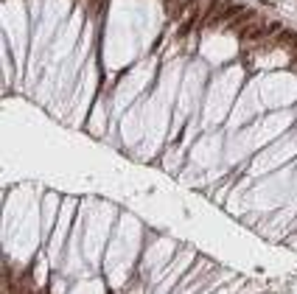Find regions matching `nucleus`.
I'll return each instance as SVG.
<instances>
[{
	"instance_id": "f257e3e1",
	"label": "nucleus",
	"mask_w": 297,
	"mask_h": 294,
	"mask_svg": "<svg viewBox=\"0 0 297 294\" xmlns=\"http://www.w3.org/2000/svg\"><path fill=\"white\" fill-rule=\"evenodd\" d=\"M236 34H239L241 42H261L263 37H266V28H263L258 20H252V23H247L244 28H239Z\"/></svg>"
},
{
	"instance_id": "f03ea898",
	"label": "nucleus",
	"mask_w": 297,
	"mask_h": 294,
	"mask_svg": "<svg viewBox=\"0 0 297 294\" xmlns=\"http://www.w3.org/2000/svg\"><path fill=\"white\" fill-rule=\"evenodd\" d=\"M196 23H202V14L194 9V12H188V17L183 20V25L177 28V37H188L191 31H194V25H196Z\"/></svg>"
},
{
	"instance_id": "7ed1b4c3",
	"label": "nucleus",
	"mask_w": 297,
	"mask_h": 294,
	"mask_svg": "<svg viewBox=\"0 0 297 294\" xmlns=\"http://www.w3.org/2000/svg\"><path fill=\"white\" fill-rule=\"evenodd\" d=\"M275 45H292V48H297V31L280 28V31L275 34Z\"/></svg>"
},
{
	"instance_id": "20e7f679",
	"label": "nucleus",
	"mask_w": 297,
	"mask_h": 294,
	"mask_svg": "<svg viewBox=\"0 0 297 294\" xmlns=\"http://www.w3.org/2000/svg\"><path fill=\"white\" fill-rule=\"evenodd\" d=\"M252 20H255V12H252V9H244V12H241L239 17L230 23V28H233V31H239V28H244V25L252 23Z\"/></svg>"
},
{
	"instance_id": "39448f33",
	"label": "nucleus",
	"mask_w": 297,
	"mask_h": 294,
	"mask_svg": "<svg viewBox=\"0 0 297 294\" xmlns=\"http://www.w3.org/2000/svg\"><path fill=\"white\" fill-rule=\"evenodd\" d=\"M183 9H185V0H166V14L168 17H177Z\"/></svg>"
},
{
	"instance_id": "423d86ee",
	"label": "nucleus",
	"mask_w": 297,
	"mask_h": 294,
	"mask_svg": "<svg viewBox=\"0 0 297 294\" xmlns=\"http://www.w3.org/2000/svg\"><path fill=\"white\" fill-rule=\"evenodd\" d=\"M263 28H266V37H269V34H278V31L283 28V23H278V20H269V23L263 25Z\"/></svg>"
},
{
	"instance_id": "0eeeda50",
	"label": "nucleus",
	"mask_w": 297,
	"mask_h": 294,
	"mask_svg": "<svg viewBox=\"0 0 297 294\" xmlns=\"http://www.w3.org/2000/svg\"><path fill=\"white\" fill-rule=\"evenodd\" d=\"M28 294H37V292H28Z\"/></svg>"
}]
</instances>
